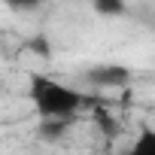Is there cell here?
Instances as JSON below:
<instances>
[{
	"label": "cell",
	"mask_w": 155,
	"mask_h": 155,
	"mask_svg": "<svg viewBox=\"0 0 155 155\" xmlns=\"http://www.w3.org/2000/svg\"><path fill=\"white\" fill-rule=\"evenodd\" d=\"M28 101L40 119H73L88 97L76 91L73 85L55 79L49 73H31L28 76Z\"/></svg>",
	"instance_id": "obj_1"
},
{
	"label": "cell",
	"mask_w": 155,
	"mask_h": 155,
	"mask_svg": "<svg viewBox=\"0 0 155 155\" xmlns=\"http://www.w3.org/2000/svg\"><path fill=\"white\" fill-rule=\"evenodd\" d=\"M82 79L94 88H125L134 79V73L131 67H122V64H94L82 73Z\"/></svg>",
	"instance_id": "obj_2"
},
{
	"label": "cell",
	"mask_w": 155,
	"mask_h": 155,
	"mask_svg": "<svg viewBox=\"0 0 155 155\" xmlns=\"http://www.w3.org/2000/svg\"><path fill=\"white\" fill-rule=\"evenodd\" d=\"M125 155H155V128L143 125V128L137 131V137H134V143L128 146Z\"/></svg>",
	"instance_id": "obj_3"
},
{
	"label": "cell",
	"mask_w": 155,
	"mask_h": 155,
	"mask_svg": "<svg viewBox=\"0 0 155 155\" xmlns=\"http://www.w3.org/2000/svg\"><path fill=\"white\" fill-rule=\"evenodd\" d=\"M70 122H73V119H40V140H46V143H58V140L67 134Z\"/></svg>",
	"instance_id": "obj_4"
},
{
	"label": "cell",
	"mask_w": 155,
	"mask_h": 155,
	"mask_svg": "<svg viewBox=\"0 0 155 155\" xmlns=\"http://www.w3.org/2000/svg\"><path fill=\"white\" fill-rule=\"evenodd\" d=\"M91 6H94V12L104 15V18H116V15H125V12H128V3H125V0H91Z\"/></svg>",
	"instance_id": "obj_5"
},
{
	"label": "cell",
	"mask_w": 155,
	"mask_h": 155,
	"mask_svg": "<svg viewBox=\"0 0 155 155\" xmlns=\"http://www.w3.org/2000/svg\"><path fill=\"white\" fill-rule=\"evenodd\" d=\"M94 122H97V128H101L107 137H116V134H119V122H116L107 110H97V113H94Z\"/></svg>",
	"instance_id": "obj_6"
},
{
	"label": "cell",
	"mask_w": 155,
	"mask_h": 155,
	"mask_svg": "<svg viewBox=\"0 0 155 155\" xmlns=\"http://www.w3.org/2000/svg\"><path fill=\"white\" fill-rule=\"evenodd\" d=\"M6 3L12 6V9H18V12H31V9H37L43 0H6Z\"/></svg>",
	"instance_id": "obj_7"
}]
</instances>
